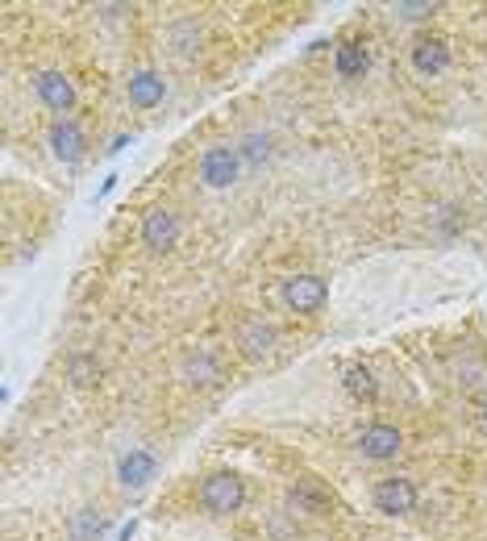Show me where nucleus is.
<instances>
[{"instance_id": "1", "label": "nucleus", "mask_w": 487, "mask_h": 541, "mask_svg": "<svg viewBox=\"0 0 487 541\" xmlns=\"http://www.w3.org/2000/svg\"><path fill=\"white\" fill-rule=\"evenodd\" d=\"M246 500V483L234 475V471H217L200 483V504L213 512V517H229V512H238Z\"/></svg>"}, {"instance_id": "2", "label": "nucleus", "mask_w": 487, "mask_h": 541, "mask_svg": "<svg viewBox=\"0 0 487 541\" xmlns=\"http://www.w3.org/2000/svg\"><path fill=\"white\" fill-rule=\"evenodd\" d=\"M242 171V154L234 146H209L200 154V179L204 188H229Z\"/></svg>"}, {"instance_id": "3", "label": "nucleus", "mask_w": 487, "mask_h": 541, "mask_svg": "<svg viewBox=\"0 0 487 541\" xmlns=\"http://www.w3.org/2000/svg\"><path fill=\"white\" fill-rule=\"evenodd\" d=\"M329 288L321 275H292L284 279V304L296 308V313H317V308L325 304Z\"/></svg>"}, {"instance_id": "4", "label": "nucleus", "mask_w": 487, "mask_h": 541, "mask_svg": "<svg viewBox=\"0 0 487 541\" xmlns=\"http://www.w3.org/2000/svg\"><path fill=\"white\" fill-rule=\"evenodd\" d=\"M375 508L388 512V517H404V512H413L417 508L413 479H379L375 483Z\"/></svg>"}, {"instance_id": "5", "label": "nucleus", "mask_w": 487, "mask_h": 541, "mask_svg": "<svg viewBox=\"0 0 487 541\" xmlns=\"http://www.w3.org/2000/svg\"><path fill=\"white\" fill-rule=\"evenodd\" d=\"M34 92H38V100L50 113H71L75 109V84L63 71H42L34 80Z\"/></svg>"}, {"instance_id": "6", "label": "nucleus", "mask_w": 487, "mask_h": 541, "mask_svg": "<svg viewBox=\"0 0 487 541\" xmlns=\"http://www.w3.org/2000/svg\"><path fill=\"white\" fill-rule=\"evenodd\" d=\"M142 242H146V250L167 254V250L179 242V217H175L171 209L146 213V221H142Z\"/></svg>"}, {"instance_id": "7", "label": "nucleus", "mask_w": 487, "mask_h": 541, "mask_svg": "<svg viewBox=\"0 0 487 541\" xmlns=\"http://www.w3.org/2000/svg\"><path fill=\"white\" fill-rule=\"evenodd\" d=\"M50 150H55V159H63V163H80L88 154V138L75 121L59 117L55 125H50Z\"/></svg>"}, {"instance_id": "8", "label": "nucleus", "mask_w": 487, "mask_h": 541, "mask_svg": "<svg viewBox=\"0 0 487 541\" xmlns=\"http://www.w3.org/2000/svg\"><path fill=\"white\" fill-rule=\"evenodd\" d=\"M400 446H404V437H400L396 425H367L363 433H358V450H363V458H375V462L396 458Z\"/></svg>"}, {"instance_id": "9", "label": "nucleus", "mask_w": 487, "mask_h": 541, "mask_svg": "<svg viewBox=\"0 0 487 541\" xmlns=\"http://www.w3.org/2000/svg\"><path fill=\"white\" fill-rule=\"evenodd\" d=\"M125 92H130V105H138V109H155V105H163L167 84H163V75H159V71H134V75H130V84H125Z\"/></svg>"}, {"instance_id": "10", "label": "nucleus", "mask_w": 487, "mask_h": 541, "mask_svg": "<svg viewBox=\"0 0 487 541\" xmlns=\"http://www.w3.org/2000/svg\"><path fill=\"white\" fill-rule=\"evenodd\" d=\"M413 67H417V75H442L446 67H450V46L442 42V38H417L413 42Z\"/></svg>"}, {"instance_id": "11", "label": "nucleus", "mask_w": 487, "mask_h": 541, "mask_svg": "<svg viewBox=\"0 0 487 541\" xmlns=\"http://www.w3.org/2000/svg\"><path fill=\"white\" fill-rule=\"evenodd\" d=\"M333 67H338L342 80H363V71L371 67V55L363 42H342L338 55H333Z\"/></svg>"}, {"instance_id": "12", "label": "nucleus", "mask_w": 487, "mask_h": 541, "mask_svg": "<svg viewBox=\"0 0 487 541\" xmlns=\"http://www.w3.org/2000/svg\"><path fill=\"white\" fill-rule=\"evenodd\" d=\"M288 504L292 508H300V512H325L329 504H333V496L325 492V487L317 483V479H300L292 492H288Z\"/></svg>"}, {"instance_id": "13", "label": "nucleus", "mask_w": 487, "mask_h": 541, "mask_svg": "<svg viewBox=\"0 0 487 541\" xmlns=\"http://www.w3.org/2000/svg\"><path fill=\"white\" fill-rule=\"evenodd\" d=\"M238 346H242L250 358H263V354H271V346H275V329H271L267 321H246L242 333H238Z\"/></svg>"}, {"instance_id": "14", "label": "nucleus", "mask_w": 487, "mask_h": 541, "mask_svg": "<svg viewBox=\"0 0 487 541\" xmlns=\"http://www.w3.org/2000/svg\"><path fill=\"white\" fill-rule=\"evenodd\" d=\"M150 479H155V458H150L146 450H130L121 458V483L125 487H142Z\"/></svg>"}, {"instance_id": "15", "label": "nucleus", "mask_w": 487, "mask_h": 541, "mask_svg": "<svg viewBox=\"0 0 487 541\" xmlns=\"http://www.w3.org/2000/svg\"><path fill=\"white\" fill-rule=\"evenodd\" d=\"M342 383H346V392L354 396V400H375L379 396V383H375V375H371V367H363V363H350L346 371H342Z\"/></svg>"}, {"instance_id": "16", "label": "nucleus", "mask_w": 487, "mask_h": 541, "mask_svg": "<svg viewBox=\"0 0 487 541\" xmlns=\"http://www.w3.org/2000/svg\"><path fill=\"white\" fill-rule=\"evenodd\" d=\"M67 533H71V541H96L100 533H105V517H100L96 508H80V512L71 517Z\"/></svg>"}, {"instance_id": "17", "label": "nucleus", "mask_w": 487, "mask_h": 541, "mask_svg": "<svg viewBox=\"0 0 487 541\" xmlns=\"http://www.w3.org/2000/svg\"><path fill=\"white\" fill-rule=\"evenodd\" d=\"M171 46H175V55H196L200 50V25L196 21H179L175 30H171Z\"/></svg>"}, {"instance_id": "18", "label": "nucleus", "mask_w": 487, "mask_h": 541, "mask_svg": "<svg viewBox=\"0 0 487 541\" xmlns=\"http://www.w3.org/2000/svg\"><path fill=\"white\" fill-rule=\"evenodd\" d=\"M238 154H242L246 167H259L267 154H271V138H267V134H246L242 146H238Z\"/></svg>"}, {"instance_id": "19", "label": "nucleus", "mask_w": 487, "mask_h": 541, "mask_svg": "<svg viewBox=\"0 0 487 541\" xmlns=\"http://www.w3.org/2000/svg\"><path fill=\"white\" fill-rule=\"evenodd\" d=\"M188 375L196 379V383H217V375H221V367L213 363L209 354H196L192 363H188Z\"/></svg>"}, {"instance_id": "20", "label": "nucleus", "mask_w": 487, "mask_h": 541, "mask_svg": "<svg viewBox=\"0 0 487 541\" xmlns=\"http://www.w3.org/2000/svg\"><path fill=\"white\" fill-rule=\"evenodd\" d=\"M100 375V367L92 363V358H71V379L75 383H92Z\"/></svg>"}, {"instance_id": "21", "label": "nucleus", "mask_w": 487, "mask_h": 541, "mask_svg": "<svg viewBox=\"0 0 487 541\" xmlns=\"http://www.w3.org/2000/svg\"><path fill=\"white\" fill-rule=\"evenodd\" d=\"M396 13L404 21H417V17H429V13H438V5H425V0H417V5H396Z\"/></svg>"}, {"instance_id": "22", "label": "nucleus", "mask_w": 487, "mask_h": 541, "mask_svg": "<svg viewBox=\"0 0 487 541\" xmlns=\"http://www.w3.org/2000/svg\"><path fill=\"white\" fill-rule=\"evenodd\" d=\"M483 417H487V400H483Z\"/></svg>"}]
</instances>
